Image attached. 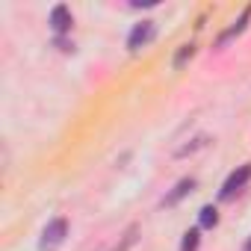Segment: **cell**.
<instances>
[{
	"label": "cell",
	"mask_w": 251,
	"mask_h": 251,
	"mask_svg": "<svg viewBox=\"0 0 251 251\" xmlns=\"http://www.w3.org/2000/svg\"><path fill=\"white\" fill-rule=\"evenodd\" d=\"M251 180V163H245V166H239L236 172H230V177L225 180V186H222V192H219V198L222 201H230L236 192H242L245 189V183Z\"/></svg>",
	"instance_id": "6da1fadb"
},
{
	"label": "cell",
	"mask_w": 251,
	"mask_h": 251,
	"mask_svg": "<svg viewBox=\"0 0 251 251\" xmlns=\"http://www.w3.org/2000/svg\"><path fill=\"white\" fill-rule=\"evenodd\" d=\"M65 236H68V222H65V219H53V222L45 227V233H42V251L59 248V245L65 242Z\"/></svg>",
	"instance_id": "7a4b0ae2"
},
{
	"label": "cell",
	"mask_w": 251,
	"mask_h": 251,
	"mask_svg": "<svg viewBox=\"0 0 251 251\" xmlns=\"http://www.w3.org/2000/svg\"><path fill=\"white\" fill-rule=\"evenodd\" d=\"M151 39H154V21H142V24H136V27L130 30L127 48H130V50H139V48H145Z\"/></svg>",
	"instance_id": "3957f363"
},
{
	"label": "cell",
	"mask_w": 251,
	"mask_h": 251,
	"mask_svg": "<svg viewBox=\"0 0 251 251\" xmlns=\"http://www.w3.org/2000/svg\"><path fill=\"white\" fill-rule=\"evenodd\" d=\"M71 24H74V18H71V9H68L65 3H59V6H53V9H50V27H53V33H56V36L68 33V30H71Z\"/></svg>",
	"instance_id": "277c9868"
},
{
	"label": "cell",
	"mask_w": 251,
	"mask_h": 251,
	"mask_svg": "<svg viewBox=\"0 0 251 251\" xmlns=\"http://www.w3.org/2000/svg\"><path fill=\"white\" fill-rule=\"evenodd\" d=\"M248 18H251V6H245V9H242V15H239V18H236V21H233V24H230V27H227V30H225L222 36H219V42H216V48L222 50V48H225V45H227V42H230L233 36H239V33L245 30V24H248Z\"/></svg>",
	"instance_id": "5b68a950"
},
{
	"label": "cell",
	"mask_w": 251,
	"mask_h": 251,
	"mask_svg": "<svg viewBox=\"0 0 251 251\" xmlns=\"http://www.w3.org/2000/svg\"><path fill=\"white\" fill-rule=\"evenodd\" d=\"M192 189H195V177H183V180H177V183H175V189L163 198V207H175V204H177L180 198H186Z\"/></svg>",
	"instance_id": "8992f818"
},
{
	"label": "cell",
	"mask_w": 251,
	"mask_h": 251,
	"mask_svg": "<svg viewBox=\"0 0 251 251\" xmlns=\"http://www.w3.org/2000/svg\"><path fill=\"white\" fill-rule=\"evenodd\" d=\"M136 239H139V225H130L127 230H124V239H121V245H115L112 251H130V248L136 245Z\"/></svg>",
	"instance_id": "52a82bcc"
},
{
	"label": "cell",
	"mask_w": 251,
	"mask_h": 251,
	"mask_svg": "<svg viewBox=\"0 0 251 251\" xmlns=\"http://www.w3.org/2000/svg\"><path fill=\"white\" fill-rule=\"evenodd\" d=\"M216 222H219V210H216V207H210V204H207V207H201V227H213Z\"/></svg>",
	"instance_id": "ba28073f"
},
{
	"label": "cell",
	"mask_w": 251,
	"mask_h": 251,
	"mask_svg": "<svg viewBox=\"0 0 251 251\" xmlns=\"http://www.w3.org/2000/svg\"><path fill=\"white\" fill-rule=\"evenodd\" d=\"M180 251H198V227H192V230H186V233H183Z\"/></svg>",
	"instance_id": "9c48e42d"
},
{
	"label": "cell",
	"mask_w": 251,
	"mask_h": 251,
	"mask_svg": "<svg viewBox=\"0 0 251 251\" xmlns=\"http://www.w3.org/2000/svg\"><path fill=\"white\" fill-rule=\"evenodd\" d=\"M192 53H195L192 45H180V50H177V56H175V68H183L186 59H192Z\"/></svg>",
	"instance_id": "30bf717a"
},
{
	"label": "cell",
	"mask_w": 251,
	"mask_h": 251,
	"mask_svg": "<svg viewBox=\"0 0 251 251\" xmlns=\"http://www.w3.org/2000/svg\"><path fill=\"white\" fill-rule=\"evenodd\" d=\"M248 251H251V242H248Z\"/></svg>",
	"instance_id": "8fae6325"
}]
</instances>
